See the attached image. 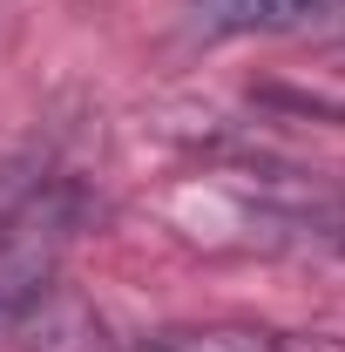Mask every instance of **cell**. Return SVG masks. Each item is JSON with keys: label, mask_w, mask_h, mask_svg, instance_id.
<instances>
[{"label": "cell", "mask_w": 345, "mask_h": 352, "mask_svg": "<svg viewBox=\"0 0 345 352\" xmlns=\"http://www.w3.org/2000/svg\"><path fill=\"white\" fill-rule=\"evenodd\" d=\"M75 244V197L41 190L0 223V332H14L61 278V258Z\"/></svg>", "instance_id": "cell-1"}, {"label": "cell", "mask_w": 345, "mask_h": 352, "mask_svg": "<svg viewBox=\"0 0 345 352\" xmlns=\"http://www.w3.org/2000/svg\"><path fill=\"white\" fill-rule=\"evenodd\" d=\"M197 34H311L345 41V0H190Z\"/></svg>", "instance_id": "cell-2"}, {"label": "cell", "mask_w": 345, "mask_h": 352, "mask_svg": "<svg viewBox=\"0 0 345 352\" xmlns=\"http://www.w3.org/2000/svg\"><path fill=\"white\" fill-rule=\"evenodd\" d=\"M142 352H345L325 332H278V325H176Z\"/></svg>", "instance_id": "cell-3"}, {"label": "cell", "mask_w": 345, "mask_h": 352, "mask_svg": "<svg viewBox=\"0 0 345 352\" xmlns=\"http://www.w3.org/2000/svg\"><path fill=\"white\" fill-rule=\"evenodd\" d=\"M14 332H21V352H109V325L82 298H54V292Z\"/></svg>", "instance_id": "cell-4"}, {"label": "cell", "mask_w": 345, "mask_h": 352, "mask_svg": "<svg viewBox=\"0 0 345 352\" xmlns=\"http://www.w3.org/2000/svg\"><path fill=\"white\" fill-rule=\"evenodd\" d=\"M27 197H34V170H27L21 156H0V223L14 217Z\"/></svg>", "instance_id": "cell-5"}]
</instances>
